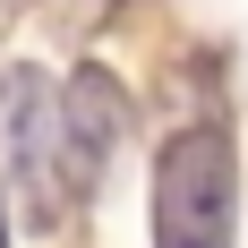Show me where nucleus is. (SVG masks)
Listing matches in <instances>:
<instances>
[{
  "label": "nucleus",
  "mask_w": 248,
  "mask_h": 248,
  "mask_svg": "<svg viewBox=\"0 0 248 248\" xmlns=\"http://www.w3.org/2000/svg\"><path fill=\"white\" fill-rule=\"evenodd\" d=\"M240 154L223 120H188L154 146V248H231Z\"/></svg>",
  "instance_id": "f257e3e1"
},
{
  "label": "nucleus",
  "mask_w": 248,
  "mask_h": 248,
  "mask_svg": "<svg viewBox=\"0 0 248 248\" xmlns=\"http://www.w3.org/2000/svg\"><path fill=\"white\" fill-rule=\"evenodd\" d=\"M51 103H60V163H69V197H86V188L111 171L120 137L137 128V103H128V86L103 69V60H77V69L51 86Z\"/></svg>",
  "instance_id": "7ed1b4c3"
},
{
  "label": "nucleus",
  "mask_w": 248,
  "mask_h": 248,
  "mask_svg": "<svg viewBox=\"0 0 248 248\" xmlns=\"http://www.w3.org/2000/svg\"><path fill=\"white\" fill-rule=\"evenodd\" d=\"M0 248H9V197H0Z\"/></svg>",
  "instance_id": "20e7f679"
},
{
  "label": "nucleus",
  "mask_w": 248,
  "mask_h": 248,
  "mask_svg": "<svg viewBox=\"0 0 248 248\" xmlns=\"http://www.w3.org/2000/svg\"><path fill=\"white\" fill-rule=\"evenodd\" d=\"M0 128H9V180H17L26 223L51 231L77 197H69V163H60V103H51V77H43V69H17V77H9V111H0Z\"/></svg>",
  "instance_id": "f03ea898"
}]
</instances>
